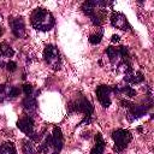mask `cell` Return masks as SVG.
<instances>
[{
	"instance_id": "cell-1",
	"label": "cell",
	"mask_w": 154,
	"mask_h": 154,
	"mask_svg": "<svg viewBox=\"0 0 154 154\" xmlns=\"http://www.w3.org/2000/svg\"><path fill=\"white\" fill-rule=\"evenodd\" d=\"M63 143L64 138L61 129L54 126L52 135H47L42 141L38 142L37 152H42L43 154H59L63 148Z\"/></svg>"
},
{
	"instance_id": "cell-2",
	"label": "cell",
	"mask_w": 154,
	"mask_h": 154,
	"mask_svg": "<svg viewBox=\"0 0 154 154\" xmlns=\"http://www.w3.org/2000/svg\"><path fill=\"white\" fill-rule=\"evenodd\" d=\"M30 22H31V25L36 30H40V31H48L55 24L53 14L42 7L34 10V12L31 13V17H30Z\"/></svg>"
},
{
	"instance_id": "cell-3",
	"label": "cell",
	"mask_w": 154,
	"mask_h": 154,
	"mask_svg": "<svg viewBox=\"0 0 154 154\" xmlns=\"http://www.w3.org/2000/svg\"><path fill=\"white\" fill-rule=\"evenodd\" d=\"M67 109H69V112H82L85 114V117H91V114L94 112V106L84 96H79L78 99H76L69 103Z\"/></svg>"
},
{
	"instance_id": "cell-4",
	"label": "cell",
	"mask_w": 154,
	"mask_h": 154,
	"mask_svg": "<svg viewBox=\"0 0 154 154\" xmlns=\"http://www.w3.org/2000/svg\"><path fill=\"white\" fill-rule=\"evenodd\" d=\"M112 138L114 141V149L117 152H122L128 147L130 141L132 140V135L129 130L125 129H117L112 132Z\"/></svg>"
},
{
	"instance_id": "cell-5",
	"label": "cell",
	"mask_w": 154,
	"mask_h": 154,
	"mask_svg": "<svg viewBox=\"0 0 154 154\" xmlns=\"http://www.w3.org/2000/svg\"><path fill=\"white\" fill-rule=\"evenodd\" d=\"M45 61L54 70L60 69V53L54 45H47L43 49Z\"/></svg>"
},
{
	"instance_id": "cell-6",
	"label": "cell",
	"mask_w": 154,
	"mask_h": 154,
	"mask_svg": "<svg viewBox=\"0 0 154 154\" xmlns=\"http://www.w3.org/2000/svg\"><path fill=\"white\" fill-rule=\"evenodd\" d=\"M96 96L99 102L103 106V107H108L111 105V93H112V88L108 85H99L95 90Z\"/></svg>"
},
{
	"instance_id": "cell-7",
	"label": "cell",
	"mask_w": 154,
	"mask_h": 154,
	"mask_svg": "<svg viewBox=\"0 0 154 154\" xmlns=\"http://www.w3.org/2000/svg\"><path fill=\"white\" fill-rule=\"evenodd\" d=\"M150 107H152V102L144 103V105H135V103H134V105L129 108V111H128V118H129V120L131 122V120H134V119H137V118L144 116V114L148 112V109H149Z\"/></svg>"
},
{
	"instance_id": "cell-8",
	"label": "cell",
	"mask_w": 154,
	"mask_h": 154,
	"mask_svg": "<svg viewBox=\"0 0 154 154\" xmlns=\"http://www.w3.org/2000/svg\"><path fill=\"white\" fill-rule=\"evenodd\" d=\"M10 23V26H11V30L13 32V35L18 38L23 37L25 35V24H24V20L22 17H14V18H11L8 20Z\"/></svg>"
},
{
	"instance_id": "cell-9",
	"label": "cell",
	"mask_w": 154,
	"mask_h": 154,
	"mask_svg": "<svg viewBox=\"0 0 154 154\" xmlns=\"http://www.w3.org/2000/svg\"><path fill=\"white\" fill-rule=\"evenodd\" d=\"M111 24L120 30H129L130 29V24L126 19V17L120 13V12H113L111 14Z\"/></svg>"
},
{
	"instance_id": "cell-10",
	"label": "cell",
	"mask_w": 154,
	"mask_h": 154,
	"mask_svg": "<svg viewBox=\"0 0 154 154\" xmlns=\"http://www.w3.org/2000/svg\"><path fill=\"white\" fill-rule=\"evenodd\" d=\"M17 126L18 129L24 132L25 135L30 136L34 134V119L28 114V116H23L18 122H17Z\"/></svg>"
},
{
	"instance_id": "cell-11",
	"label": "cell",
	"mask_w": 154,
	"mask_h": 154,
	"mask_svg": "<svg viewBox=\"0 0 154 154\" xmlns=\"http://www.w3.org/2000/svg\"><path fill=\"white\" fill-rule=\"evenodd\" d=\"M106 54L107 57L109 58V61L114 65H119L122 63V58H120V53H119V49L113 47V46H109L106 48Z\"/></svg>"
},
{
	"instance_id": "cell-12",
	"label": "cell",
	"mask_w": 154,
	"mask_h": 154,
	"mask_svg": "<svg viewBox=\"0 0 154 154\" xmlns=\"http://www.w3.org/2000/svg\"><path fill=\"white\" fill-rule=\"evenodd\" d=\"M144 79V76L142 72L137 71V72H134L132 70L126 72L125 76H124V81L125 82H129V83H132V84H138L141 82H143Z\"/></svg>"
},
{
	"instance_id": "cell-13",
	"label": "cell",
	"mask_w": 154,
	"mask_h": 154,
	"mask_svg": "<svg viewBox=\"0 0 154 154\" xmlns=\"http://www.w3.org/2000/svg\"><path fill=\"white\" fill-rule=\"evenodd\" d=\"M105 147H106V142H105L103 137L101 136V134H96L95 135V146L90 150V154H103Z\"/></svg>"
},
{
	"instance_id": "cell-14",
	"label": "cell",
	"mask_w": 154,
	"mask_h": 154,
	"mask_svg": "<svg viewBox=\"0 0 154 154\" xmlns=\"http://www.w3.org/2000/svg\"><path fill=\"white\" fill-rule=\"evenodd\" d=\"M22 105H23V108L28 113H34L36 111V107H37V101H36V99L34 96L29 95V96H26V97L23 99Z\"/></svg>"
},
{
	"instance_id": "cell-15",
	"label": "cell",
	"mask_w": 154,
	"mask_h": 154,
	"mask_svg": "<svg viewBox=\"0 0 154 154\" xmlns=\"http://www.w3.org/2000/svg\"><path fill=\"white\" fill-rule=\"evenodd\" d=\"M22 150H23L24 154H35L37 152V147H35L34 142L29 138V140H24L23 141Z\"/></svg>"
},
{
	"instance_id": "cell-16",
	"label": "cell",
	"mask_w": 154,
	"mask_h": 154,
	"mask_svg": "<svg viewBox=\"0 0 154 154\" xmlns=\"http://www.w3.org/2000/svg\"><path fill=\"white\" fill-rule=\"evenodd\" d=\"M112 91H114V93H123V94H125V95L129 96V97H134V96H136V90L132 89V88L129 87V85L112 88Z\"/></svg>"
},
{
	"instance_id": "cell-17",
	"label": "cell",
	"mask_w": 154,
	"mask_h": 154,
	"mask_svg": "<svg viewBox=\"0 0 154 154\" xmlns=\"http://www.w3.org/2000/svg\"><path fill=\"white\" fill-rule=\"evenodd\" d=\"M16 147L12 142H5L0 146V154H16Z\"/></svg>"
},
{
	"instance_id": "cell-18",
	"label": "cell",
	"mask_w": 154,
	"mask_h": 154,
	"mask_svg": "<svg viewBox=\"0 0 154 154\" xmlns=\"http://www.w3.org/2000/svg\"><path fill=\"white\" fill-rule=\"evenodd\" d=\"M0 54L2 57H12L14 54V51L10 45L4 42V43H0Z\"/></svg>"
},
{
	"instance_id": "cell-19",
	"label": "cell",
	"mask_w": 154,
	"mask_h": 154,
	"mask_svg": "<svg viewBox=\"0 0 154 154\" xmlns=\"http://www.w3.org/2000/svg\"><path fill=\"white\" fill-rule=\"evenodd\" d=\"M101 38H102V31L95 32V34H91L89 36V42L91 45H99L101 42Z\"/></svg>"
},
{
	"instance_id": "cell-20",
	"label": "cell",
	"mask_w": 154,
	"mask_h": 154,
	"mask_svg": "<svg viewBox=\"0 0 154 154\" xmlns=\"http://www.w3.org/2000/svg\"><path fill=\"white\" fill-rule=\"evenodd\" d=\"M19 93H20V90H19V88H18V87H11V88L8 89L7 96L16 97V96H18V95H19Z\"/></svg>"
},
{
	"instance_id": "cell-21",
	"label": "cell",
	"mask_w": 154,
	"mask_h": 154,
	"mask_svg": "<svg viewBox=\"0 0 154 154\" xmlns=\"http://www.w3.org/2000/svg\"><path fill=\"white\" fill-rule=\"evenodd\" d=\"M6 69H7L10 72H13V71L17 70V64H16L14 61H8V63L6 64Z\"/></svg>"
},
{
	"instance_id": "cell-22",
	"label": "cell",
	"mask_w": 154,
	"mask_h": 154,
	"mask_svg": "<svg viewBox=\"0 0 154 154\" xmlns=\"http://www.w3.org/2000/svg\"><path fill=\"white\" fill-rule=\"evenodd\" d=\"M23 91H24V94H25L26 96L31 95V93H32V87H31V84H24V85H23Z\"/></svg>"
},
{
	"instance_id": "cell-23",
	"label": "cell",
	"mask_w": 154,
	"mask_h": 154,
	"mask_svg": "<svg viewBox=\"0 0 154 154\" xmlns=\"http://www.w3.org/2000/svg\"><path fill=\"white\" fill-rule=\"evenodd\" d=\"M120 105H122V107H125V108L129 109L134 103H132L131 101H129V100H122V101H120Z\"/></svg>"
},
{
	"instance_id": "cell-24",
	"label": "cell",
	"mask_w": 154,
	"mask_h": 154,
	"mask_svg": "<svg viewBox=\"0 0 154 154\" xmlns=\"http://www.w3.org/2000/svg\"><path fill=\"white\" fill-rule=\"evenodd\" d=\"M119 41V36L118 35H113L112 36V42H118Z\"/></svg>"
},
{
	"instance_id": "cell-25",
	"label": "cell",
	"mask_w": 154,
	"mask_h": 154,
	"mask_svg": "<svg viewBox=\"0 0 154 154\" xmlns=\"http://www.w3.org/2000/svg\"><path fill=\"white\" fill-rule=\"evenodd\" d=\"M4 65H5V61H4V58H2V55L0 54V69H1V67H4Z\"/></svg>"
},
{
	"instance_id": "cell-26",
	"label": "cell",
	"mask_w": 154,
	"mask_h": 154,
	"mask_svg": "<svg viewBox=\"0 0 154 154\" xmlns=\"http://www.w3.org/2000/svg\"><path fill=\"white\" fill-rule=\"evenodd\" d=\"M2 32H4V30H2V28L0 26V35H2Z\"/></svg>"
}]
</instances>
